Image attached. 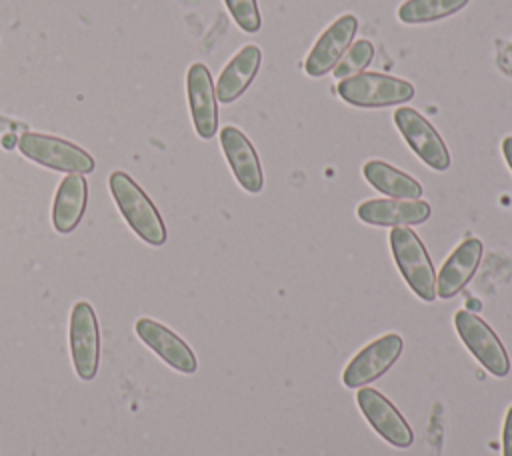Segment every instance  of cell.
I'll use <instances>...</instances> for the list:
<instances>
[{
    "label": "cell",
    "instance_id": "603a6c76",
    "mask_svg": "<svg viewBox=\"0 0 512 456\" xmlns=\"http://www.w3.org/2000/svg\"><path fill=\"white\" fill-rule=\"evenodd\" d=\"M502 154H504V158H506V162H508V166L512 170V136H506L502 140Z\"/></svg>",
    "mask_w": 512,
    "mask_h": 456
},
{
    "label": "cell",
    "instance_id": "30bf717a",
    "mask_svg": "<svg viewBox=\"0 0 512 456\" xmlns=\"http://www.w3.org/2000/svg\"><path fill=\"white\" fill-rule=\"evenodd\" d=\"M358 30V18L354 14H344L336 18L316 40L312 50L304 60V72L312 78H320L336 68L344 52L354 40Z\"/></svg>",
    "mask_w": 512,
    "mask_h": 456
},
{
    "label": "cell",
    "instance_id": "277c9868",
    "mask_svg": "<svg viewBox=\"0 0 512 456\" xmlns=\"http://www.w3.org/2000/svg\"><path fill=\"white\" fill-rule=\"evenodd\" d=\"M18 150L28 160L50 170L68 174H90L96 168L94 158L80 146L50 134L24 132L18 138Z\"/></svg>",
    "mask_w": 512,
    "mask_h": 456
},
{
    "label": "cell",
    "instance_id": "cb8c5ba5",
    "mask_svg": "<svg viewBox=\"0 0 512 456\" xmlns=\"http://www.w3.org/2000/svg\"><path fill=\"white\" fill-rule=\"evenodd\" d=\"M2 146H4V148H12V146H14V136H4Z\"/></svg>",
    "mask_w": 512,
    "mask_h": 456
},
{
    "label": "cell",
    "instance_id": "44dd1931",
    "mask_svg": "<svg viewBox=\"0 0 512 456\" xmlns=\"http://www.w3.org/2000/svg\"><path fill=\"white\" fill-rule=\"evenodd\" d=\"M224 4L242 32L254 34L260 30L262 18L256 0H224Z\"/></svg>",
    "mask_w": 512,
    "mask_h": 456
},
{
    "label": "cell",
    "instance_id": "9a60e30c",
    "mask_svg": "<svg viewBox=\"0 0 512 456\" xmlns=\"http://www.w3.org/2000/svg\"><path fill=\"white\" fill-rule=\"evenodd\" d=\"M482 254L484 246L478 238L462 240L446 258V262L440 268V274L436 276V298H454L476 274Z\"/></svg>",
    "mask_w": 512,
    "mask_h": 456
},
{
    "label": "cell",
    "instance_id": "6da1fadb",
    "mask_svg": "<svg viewBox=\"0 0 512 456\" xmlns=\"http://www.w3.org/2000/svg\"><path fill=\"white\" fill-rule=\"evenodd\" d=\"M108 188L134 234L150 246H162L166 242V226L148 194L122 170L110 174Z\"/></svg>",
    "mask_w": 512,
    "mask_h": 456
},
{
    "label": "cell",
    "instance_id": "8992f818",
    "mask_svg": "<svg viewBox=\"0 0 512 456\" xmlns=\"http://www.w3.org/2000/svg\"><path fill=\"white\" fill-rule=\"evenodd\" d=\"M404 350V340L396 332H388L368 342L358 350L342 372V384L346 388H362L380 376H384L400 358Z\"/></svg>",
    "mask_w": 512,
    "mask_h": 456
},
{
    "label": "cell",
    "instance_id": "4fadbf2b",
    "mask_svg": "<svg viewBox=\"0 0 512 456\" xmlns=\"http://www.w3.org/2000/svg\"><path fill=\"white\" fill-rule=\"evenodd\" d=\"M136 336L156 354L160 356L170 368L182 374H194L198 368L196 354L192 348L174 334L168 326L152 320V318H138L136 320Z\"/></svg>",
    "mask_w": 512,
    "mask_h": 456
},
{
    "label": "cell",
    "instance_id": "3957f363",
    "mask_svg": "<svg viewBox=\"0 0 512 456\" xmlns=\"http://www.w3.org/2000/svg\"><path fill=\"white\" fill-rule=\"evenodd\" d=\"M414 86L398 76L380 72H360L338 82V96L356 108H388L412 100Z\"/></svg>",
    "mask_w": 512,
    "mask_h": 456
},
{
    "label": "cell",
    "instance_id": "ba28073f",
    "mask_svg": "<svg viewBox=\"0 0 512 456\" xmlns=\"http://www.w3.org/2000/svg\"><path fill=\"white\" fill-rule=\"evenodd\" d=\"M70 356L80 380H92L100 364V330L94 308L80 300L70 312Z\"/></svg>",
    "mask_w": 512,
    "mask_h": 456
},
{
    "label": "cell",
    "instance_id": "8fae6325",
    "mask_svg": "<svg viewBox=\"0 0 512 456\" xmlns=\"http://www.w3.org/2000/svg\"><path fill=\"white\" fill-rule=\"evenodd\" d=\"M186 92L194 130L202 140H210L218 128V98L210 70L202 62H194L188 68Z\"/></svg>",
    "mask_w": 512,
    "mask_h": 456
},
{
    "label": "cell",
    "instance_id": "ac0fdd59",
    "mask_svg": "<svg viewBox=\"0 0 512 456\" xmlns=\"http://www.w3.org/2000/svg\"><path fill=\"white\" fill-rule=\"evenodd\" d=\"M362 174L366 182L388 198L400 200H418L422 196V186L418 180L408 176L406 172L394 168L384 160H368L362 166Z\"/></svg>",
    "mask_w": 512,
    "mask_h": 456
},
{
    "label": "cell",
    "instance_id": "7402d4cb",
    "mask_svg": "<svg viewBox=\"0 0 512 456\" xmlns=\"http://www.w3.org/2000/svg\"><path fill=\"white\" fill-rule=\"evenodd\" d=\"M502 456H512V404L502 426Z\"/></svg>",
    "mask_w": 512,
    "mask_h": 456
},
{
    "label": "cell",
    "instance_id": "ffe728a7",
    "mask_svg": "<svg viewBox=\"0 0 512 456\" xmlns=\"http://www.w3.org/2000/svg\"><path fill=\"white\" fill-rule=\"evenodd\" d=\"M374 58V46L370 40H356L348 46V50L344 52V56L340 58V62L336 64V68L332 70L334 76L338 80H344V78H350L354 74H360L368 68V64L372 62Z\"/></svg>",
    "mask_w": 512,
    "mask_h": 456
},
{
    "label": "cell",
    "instance_id": "7c38bea8",
    "mask_svg": "<svg viewBox=\"0 0 512 456\" xmlns=\"http://www.w3.org/2000/svg\"><path fill=\"white\" fill-rule=\"evenodd\" d=\"M220 146L242 190L258 194L264 188V172L248 136L236 126H224L220 130Z\"/></svg>",
    "mask_w": 512,
    "mask_h": 456
},
{
    "label": "cell",
    "instance_id": "9c48e42d",
    "mask_svg": "<svg viewBox=\"0 0 512 456\" xmlns=\"http://www.w3.org/2000/svg\"><path fill=\"white\" fill-rule=\"evenodd\" d=\"M356 404L372 430L392 444L394 448H410L414 444V432L398 408L374 388H358Z\"/></svg>",
    "mask_w": 512,
    "mask_h": 456
},
{
    "label": "cell",
    "instance_id": "7a4b0ae2",
    "mask_svg": "<svg viewBox=\"0 0 512 456\" xmlns=\"http://www.w3.org/2000/svg\"><path fill=\"white\" fill-rule=\"evenodd\" d=\"M388 238L394 262L404 282L420 300L432 302L436 298V272L418 234L408 226H396Z\"/></svg>",
    "mask_w": 512,
    "mask_h": 456
},
{
    "label": "cell",
    "instance_id": "5b68a950",
    "mask_svg": "<svg viewBox=\"0 0 512 456\" xmlns=\"http://www.w3.org/2000/svg\"><path fill=\"white\" fill-rule=\"evenodd\" d=\"M454 328L464 342L466 350L496 378H504L510 372V358L496 336V332L474 312L458 310L454 314Z\"/></svg>",
    "mask_w": 512,
    "mask_h": 456
},
{
    "label": "cell",
    "instance_id": "52a82bcc",
    "mask_svg": "<svg viewBox=\"0 0 512 456\" xmlns=\"http://www.w3.org/2000/svg\"><path fill=\"white\" fill-rule=\"evenodd\" d=\"M394 124L412 152L432 170L444 172L450 168V152L436 132V128L410 106H400L394 110Z\"/></svg>",
    "mask_w": 512,
    "mask_h": 456
},
{
    "label": "cell",
    "instance_id": "e0dca14e",
    "mask_svg": "<svg viewBox=\"0 0 512 456\" xmlns=\"http://www.w3.org/2000/svg\"><path fill=\"white\" fill-rule=\"evenodd\" d=\"M88 202V184L84 174H68L56 190L52 206V224L56 232L70 234L82 220Z\"/></svg>",
    "mask_w": 512,
    "mask_h": 456
},
{
    "label": "cell",
    "instance_id": "2e32d148",
    "mask_svg": "<svg viewBox=\"0 0 512 456\" xmlns=\"http://www.w3.org/2000/svg\"><path fill=\"white\" fill-rule=\"evenodd\" d=\"M260 62H262V52L258 46L254 44L242 46L220 72L216 82V98L224 104L238 100L256 78L260 70Z\"/></svg>",
    "mask_w": 512,
    "mask_h": 456
},
{
    "label": "cell",
    "instance_id": "5bb4252c",
    "mask_svg": "<svg viewBox=\"0 0 512 456\" xmlns=\"http://www.w3.org/2000/svg\"><path fill=\"white\" fill-rule=\"evenodd\" d=\"M432 208L426 200L372 198L356 208V216L370 226H414L430 218Z\"/></svg>",
    "mask_w": 512,
    "mask_h": 456
},
{
    "label": "cell",
    "instance_id": "d6986e66",
    "mask_svg": "<svg viewBox=\"0 0 512 456\" xmlns=\"http://www.w3.org/2000/svg\"><path fill=\"white\" fill-rule=\"evenodd\" d=\"M470 0H406L398 8V20L404 24H428L448 18L462 10Z\"/></svg>",
    "mask_w": 512,
    "mask_h": 456
}]
</instances>
